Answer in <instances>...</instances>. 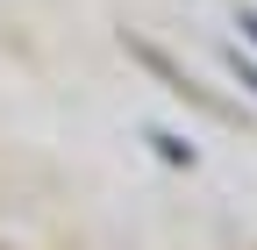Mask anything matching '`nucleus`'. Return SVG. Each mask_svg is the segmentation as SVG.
Segmentation results:
<instances>
[{
	"instance_id": "obj_1",
	"label": "nucleus",
	"mask_w": 257,
	"mask_h": 250,
	"mask_svg": "<svg viewBox=\"0 0 257 250\" xmlns=\"http://www.w3.org/2000/svg\"><path fill=\"white\" fill-rule=\"evenodd\" d=\"M236 79H243V86L257 93V65H243V57H236Z\"/></svg>"
},
{
	"instance_id": "obj_2",
	"label": "nucleus",
	"mask_w": 257,
	"mask_h": 250,
	"mask_svg": "<svg viewBox=\"0 0 257 250\" xmlns=\"http://www.w3.org/2000/svg\"><path fill=\"white\" fill-rule=\"evenodd\" d=\"M243 36H250V43H257V15H243Z\"/></svg>"
}]
</instances>
